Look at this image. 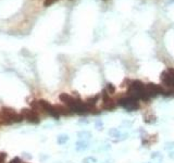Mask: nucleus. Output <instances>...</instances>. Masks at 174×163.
I'll use <instances>...</instances> for the list:
<instances>
[{
    "label": "nucleus",
    "instance_id": "obj_4",
    "mask_svg": "<svg viewBox=\"0 0 174 163\" xmlns=\"http://www.w3.org/2000/svg\"><path fill=\"white\" fill-rule=\"evenodd\" d=\"M146 91H147L149 97L152 98L156 97L157 95H163L164 89L161 86H159V85H156L153 83H149V84L146 85Z\"/></svg>",
    "mask_w": 174,
    "mask_h": 163
},
{
    "label": "nucleus",
    "instance_id": "obj_7",
    "mask_svg": "<svg viewBox=\"0 0 174 163\" xmlns=\"http://www.w3.org/2000/svg\"><path fill=\"white\" fill-rule=\"evenodd\" d=\"M108 135H109V137L113 138V139H120L121 137V132L119 128H115V127H112V128H110L109 131H108Z\"/></svg>",
    "mask_w": 174,
    "mask_h": 163
},
{
    "label": "nucleus",
    "instance_id": "obj_3",
    "mask_svg": "<svg viewBox=\"0 0 174 163\" xmlns=\"http://www.w3.org/2000/svg\"><path fill=\"white\" fill-rule=\"evenodd\" d=\"M117 104H120L121 107L124 108L127 111H136L139 109V102L138 100H136L135 98L127 96L125 98H121L117 100Z\"/></svg>",
    "mask_w": 174,
    "mask_h": 163
},
{
    "label": "nucleus",
    "instance_id": "obj_12",
    "mask_svg": "<svg viewBox=\"0 0 174 163\" xmlns=\"http://www.w3.org/2000/svg\"><path fill=\"white\" fill-rule=\"evenodd\" d=\"M69 140V137H68V135H60L59 137H58V144H60V145H63L65 144L67 141Z\"/></svg>",
    "mask_w": 174,
    "mask_h": 163
},
{
    "label": "nucleus",
    "instance_id": "obj_9",
    "mask_svg": "<svg viewBox=\"0 0 174 163\" xmlns=\"http://www.w3.org/2000/svg\"><path fill=\"white\" fill-rule=\"evenodd\" d=\"M89 144L88 141H84V140H79L76 142V150L77 151H84L86 149H88Z\"/></svg>",
    "mask_w": 174,
    "mask_h": 163
},
{
    "label": "nucleus",
    "instance_id": "obj_6",
    "mask_svg": "<svg viewBox=\"0 0 174 163\" xmlns=\"http://www.w3.org/2000/svg\"><path fill=\"white\" fill-rule=\"evenodd\" d=\"M59 99H60L63 104H65L69 107V109L71 107H72L73 104H74V102L76 101V99L77 98H74L72 97V96H70L69 94H65V93H62V94H60V96H59Z\"/></svg>",
    "mask_w": 174,
    "mask_h": 163
},
{
    "label": "nucleus",
    "instance_id": "obj_24",
    "mask_svg": "<svg viewBox=\"0 0 174 163\" xmlns=\"http://www.w3.org/2000/svg\"><path fill=\"white\" fill-rule=\"evenodd\" d=\"M102 163H114V160L113 159H107V160H104Z\"/></svg>",
    "mask_w": 174,
    "mask_h": 163
},
{
    "label": "nucleus",
    "instance_id": "obj_20",
    "mask_svg": "<svg viewBox=\"0 0 174 163\" xmlns=\"http://www.w3.org/2000/svg\"><path fill=\"white\" fill-rule=\"evenodd\" d=\"M6 158H7V154L4 153V152H1V153H0V163H4Z\"/></svg>",
    "mask_w": 174,
    "mask_h": 163
},
{
    "label": "nucleus",
    "instance_id": "obj_18",
    "mask_svg": "<svg viewBox=\"0 0 174 163\" xmlns=\"http://www.w3.org/2000/svg\"><path fill=\"white\" fill-rule=\"evenodd\" d=\"M132 125H133V122L130 120H124L123 122L121 123V126H124V127H131Z\"/></svg>",
    "mask_w": 174,
    "mask_h": 163
},
{
    "label": "nucleus",
    "instance_id": "obj_25",
    "mask_svg": "<svg viewBox=\"0 0 174 163\" xmlns=\"http://www.w3.org/2000/svg\"><path fill=\"white\" fill-rule=\"evenodd\" d=\"M158 163H159V162H158Z\"/></svg>",
    "mask_w": 174,
    "mask_h": 163
},
{
    "label": "nucleus",
    "instance_id": "obj_8",
    "mask_svg": "<svg viewBox=\"0 0 174 163\" xmlns=\"http://www.w3.org/2000/svg\"><path fill=\"white\" fill-rule=\"evenodd\" d=\"M79 136V140H84V141H88L90 138H92V133L88 132V131H82V132H79L77 134Z\"/></svg>",
    "mask_w": 174,
    "mask_h": 163
},
{
    "label": "nucleus",
    "instance_id": "obj_13",
    "mask_svg": "<svg viewBox=\"0 0 174 163\" xmlns=\"http://www.w3.org/2000/svg\"><path fill=\"white\" fill-rule=\"evenodd\" d=\"M95 128L97 129V131H102V129H104V122H102L101 120H96Z\"/></svg>",
    "mask_w": 174,
    "mask_h": 163
},
{
    "label": "nucleus",
    "instance_id": "obj_11",
    "mask_svg": "<svg viewBox=\"0 0 174 163\" xmlns=\"http://www.w3.org/2000/svg\"><path fill=\"white\" fill-rule=\"evenodd\" d=\"M58 111H59V113H60V115H69V114H71V110L70 109H67V108H63V107H57Z\"/></svg>",
    "mask_w": 174,
    "mask_h": 163
},
{
    "label": "nucleus",
    "instance_id": "obj_23",
    "mask_svg": "<svg viewBox=\"0 0 174 163\" xmlns=\"http://www.w3.org/2000/svg\"><path fill=\"white\" fill-rule=\"evenodd\" d=\"M169 158L172 159V160H174V150L170 151V153H169Z\"/></svg>",
    "mask_w": 174,
    "mask_h": 163
},
{
    "label": "nucleus",
    "instance_id": "obj_1",
    "mask_svg": "<svg viewBox=\"0 0 174 163\" xmlns=\"http://www.w3.org/2000/svg\"><path fill=\"white\" fill-rule=\"evenodd\" d=\"M32 107H36V108H38V109L44 110L45 112L48 113L49 115L52 116V117H54V119H59V117H60V113H59V111H58L57 107L51 106V104L46 100L33 101Z\"/></svg>",
    "mask_w": 174,
    "mask_h": 163
},
{
    "label": "nucleus",
    "instance_id": "obj_15",
    "mask_svg": "<svg viewBox=\"0 0 174 163\" xmlns=\"http://www.w3.org/2000/svg\"><path fill=\"white\" fill-rule=\"evenodd\" d=\"M114 90H115V88H114V86L111 83H108L107 86H106V91H107L108 94H113Z\"/></svg>",
    "mask_w": 174,
    "mask_h": 163
},
{
    "label": "nucleus",
    "instance_id": "obj_22",
    "mask_svg": "<svg viewBox=\"0 0 174 163\" xmlns=\"http://www.w3.org/2000/svg\"><path fill=\"white\" fill-rule=\"evenodd\" d=\"M127 137H128V134H127V133H123V134L121 135V137H120V140H124V139H127Z\"/></svg>",
    "mask_w": 174,
    "mask_h": 163
},
{
    "label": "nucleus",
    "instance_id": "obj_17",
    "mask_svg": "<svg viewBox=\"0 0 174 163\" xmlns=\"http://www.w3.org/2000/svg\"><path fill=\"white\" fill-rule=\"evenodd\" d=\"M83 163H97V159L95 157H86L83 160Z\"/></svg>",
    "mask_w": 174,
    "mask_h": 163
},
{
    "label": "nucleus",
    "instance_id": "obj_14",
    "mask_svg": "<svg viewBox=\"0 0 174 163\" xmlns=\"http://www.w3.org/2000/svg\"><path fill=\"white\" fill-rule=\"evenodd\" d=\"M156 120H157V117H156L155 115L145 116V122L148 123V124H153V123H156Z\"/></svg>",
    "mask_w": 174,
    "mask_h": 163
},
{
    "label": "nucleus",
    "instance_id": "obj_10",
    "mask_svg": "<svg viewBox=\"0 0 174 163\" xmlns=\"http://www.w3.org/2000/svg\"><path fill=\"white\" fill-rule=\"evenodd\" d=\"M150 159L159 162V161H161L162 159H163V156H162L161 152H159V151H153V152L150 154Z\"/></svg>",
    "mask_w": 174,
    "mask_h": 163
},
{
    "label": "nucleus",
    "instance_id": "obj_16",
    "mask_svg": "<svg viewBox=\"0 0 174 163\" xmlns=\"http://www.w3.org/2000/svg\"><path fill=\"white\" fill-rule=\"evenodd\" d=\"M164 149L165 150H169V151L174 150V141H168V142H165Z\"/></svg>",
    "mask_w": 174,
    "mask_h": 163
},
{
    "label": "nucleus",
    "instance_id": "obj_5",
    "mask_svg": "<svg viewBox=\"0 0 174 163\" xmlns=\"http://www.w3.org/2000/svg\"><path fill=\"white\" fill-rule=\"evenodd\" d=\"M22 115L24 116V119H26L29 122L34 123V124H38L40 122L39 116L37 115V113L35 112L34 110L31 109H23L22 110Z\"/></svg>",
    "mask_w": 174,
    "mask_h": 163
},
{
    "label": "nucleus",
    "instance_id": "obj_19",
    "mask_svg": "<svg viewBox=\"0 0 174 163\" xmlns=\"http://www.w3.org/2000/svg\"><path fill=\"white\" fill-rule=\"evenodd\" d=\"M58 0H45L44 1V7H49L51 4H54V2H57Z\"/></svg>",
    "mask_w": 174,
    "mask_h": 163
},
{
    "label": "nucleus",
    "instance_id": "obj_21",
    "mask_svg": "<svg viewBox=\"0 0 174 163\" xmlns=\"http://www.w3.org/2000/svg\"><path fill=\"white\" fill-rule=\"evenodd\" d=\"M9 163H21V159L20 158H13Z\"/></svg>",
    "mask_w": 174,
    "mask_h": 163
},
{
    "label": "nucleus",
    "instance_id": "obj_2",
    "mask_svg": "<svg viewBox=\"0 0 174 163\" xmlns=\"http://www.w3.org/2000/svg\"><path fill=\"white\" fill-rule=\"evenodd\" d=\"M1 114L4 117L8 124H12V123H20L24 120V116L22 114H18V113L14 111L13 109H10V108H3L2 111H1Z\"/></svg>",
    "mask_w": 174,
    "mask_h": 163
}]
</instances>
